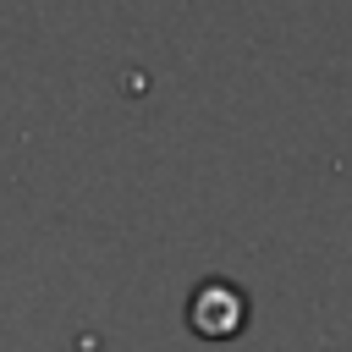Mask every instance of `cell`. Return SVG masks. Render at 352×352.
Masks as SVG:
<instances>
[{"label": "cell", "instance_id": "obj_1", "mask_svg": "<svg viewBox=\"0 0 352 352\" xmlns=\"http://www.w3.org/2000/svg\"><path fill=\"white\" fill-rule=\"evenodd\" d=\"M187 324H192L204 341H226V336H236V330L248 324V292H242L236 280H226V275L198 280L192 297H187Z\"/></svg>", "mask_w": 352, "mask_h": 352}]
</instances>
